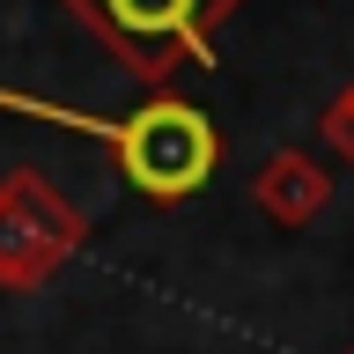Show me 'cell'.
<instances>
[{"label": "cell", "instance_id": "6da1fadb", "mask_svg": "<svg viewBox=\"0 0 354 354\" xmlns=\"http://www.w3.org/2000/svg\"><path fill=\"white\" fill-rule=\"evenodd\" d=\"M0 111H22V118H44V126H66V133H88L118 155V170L140 199L155 207H177L192 199L207 177L221 170V126L207 118L199 104L185 96H148L140 111H82V104H52V96H30V88H8L0 82Z\"/></svg>", "mask_w": 354, "mask_h": 354}, {"label": "cell", "instance_id": "7a4b0ae2", "mask_svg": "<svg viewBox=\"0 0 354 354\" xmlns=\"http://www.w3.org/2000/svg\"><path fill=\"white\" fill-rule=\"evenodd\" d=\"M133 82H148L155 96H170L177 66H207L214 37L229 30L243 0H59Z\"/></svg>", "mask_w": 354, "mask_h": 354}, {"label": "cell", "instance_id": "3957f363", "mask_svg": "<svg viewBox=\"0 0 354 354\" xmlns=\"http://www.w3.org/2000/svg\"><path fill=\"white\" fill-rule=\"evenodd\" d=\"M82 243H88V214L44 170L0 177V288L8 295H37Z\"/></svg>", "mask_w": 354, "mask_h": 354}, {"label": "cell", "instance_id": "277c9868", "mask_svg": "<svg viewBox=\"0 0 354 354\" xmlns=\"http://www.w3.org/2000/svg\"><path fill=\"white\" fill-rule=\"evenodd\" d=\"M251 199H259V214L273 221V229H310V221L332 207V170L310 148H281V155L259 162Z\"/></svg>", "mask_w": 354, "mask_h": 354}, {"label": "cell", "instance_id": "5b68a950", "mask_svg": "<svg viewBox=\"0 0 354 354\" xmlns=\"http://www.w3.org/2000/svg\"><path fill=\"white\" fill-rule=\"evenodd\" d=\"M317 140H325V148H332V155H339V162L354 170V82H347V88H339V96L325 104V118H317Z\"/></svg>", "mask_w": 354, "mask_h": 354}, {"label": "cell", "instance_id": "8992f818", "mask_svg": "<svg viewBox=\"0 0 354 354\" xmlns=\"http://www.w3.org/2000/svg\"><path fill=\"white\" fill-rule=\"evenodd\" d=\"M347 354H354V347H347Z\"/></svg>", "mask_w": 354, "mask_h": 354}]
</instances>
